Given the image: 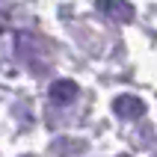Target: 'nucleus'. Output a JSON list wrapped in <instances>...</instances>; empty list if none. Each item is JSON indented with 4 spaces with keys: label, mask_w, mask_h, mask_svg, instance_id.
<instances>
[{
    "label": "nucleus",
    "mask_w": 157,
    "mask_h": 157,
    "mask_svg": "<svg viewBox=\"0 0 157 157\" xmlns=\"http://www.w3.org/2000/svg\"><path fill=\"white\" fill-rule=\"evenodd\" d=\"M98 9L107 12V18H113V21H131L133 18V6L124 0H101Z\"/></svg>",
    "instance_id": "obj_3"
},
{
    "label": "nucleus",
    "mask_w": 157,
    "mask_h": 157,
    "mask_svg": "<svg viewBox=\"0 0 157 157\" xmlns=\"http://www.w3.org/2000/svg\"><path fill=\"white\" fill-rule=\"evenodd\" d=\"M48 98H51V104H56V107L71 104V101L77 98V83H74V80H56L51 86V92H48Z\"/></svg>",
    "instance_id": "obj_2"
},
{
    "label": "nucleus",
    "mask_w": 157,
    "mask_h": 157,
    "mask_svg": "<svg viewBox=\"0 0 157 157\" xmlns=\"http://www.w3.org/2000/svg\"><path fill=\"white\" fill-rule=\"evenodd\" d=\"M15 51L33 71H44V65H51V48H48V42L42 36H36V33H18Z\"/></svg>",
    "instance_id": "obj_1"
},
{
    "label": "nucleus",
    "mask_w": 157,
    "mask_h": 157,
    "mask_svg": "<svg viewBox=\"0 0 157 157\" xmlns=\"http://www.w3.org/2000/svg\"><path fill=\"white\" fill-rule=\"evenodd\" d=\"M116 113L122 116V119H140L142 113H145V104H142L140 98H133V95H122V98H116Z\"/></svg>",
    "instance_id": "obj_4"
},
{
    "label": "nucleus",
    "mask_w": 157,
    "mask_h": 157,
    "mask_svg": "<svg viewBox=\"0 0 157 157\" xmlns=\"http://www.w3.org/2000/svg\"><path fill=\"white\" fill-rule=\"evenodd\" d=\"M3 27H6V18H3V15H0V30H3Z\"/></svg>",
    "instance_id": "obj_5"
}]
</instances>
